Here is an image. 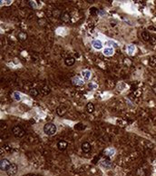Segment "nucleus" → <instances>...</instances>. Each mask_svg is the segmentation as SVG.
I'll list each match as a JSON object with an SVG mask.
<instances>
[{"label":"nucleus","instance_id":"1","mask_svg":"<svg viewBox=\"0 0 156 176\" xmlns=\"http://www.w3.org/2000/svg\"><path fill=\"white\" fill-rule=\"evenodd\" d=\"M43 130H44V133L46 135H50L51 136V135L55 134V133H56V126H55V123H47L44 125Z\"/></svg>","mask_w":156,"mask_h":176},{"label":"nucleus","instance_id":"2","mask_svg":"<svg viewBox=\"0 0 156 176\" xmlns=\"http://www.w3.org/2000/svg\"><path fill=\"white\" fill-rule=\"evenodd\" d=\"M12 133H13V134L15 135L16 137H17V138H22L24 135H25V130L20 126V125H16V126H14L13 127V129H12Z\"/></svg>","mask_w":156,"mask_h":176},{"label":"nucleus","instance_id":"3","mask_svg":"<svg viewBox=\"0 0 156 176\" xmlns=\"http://www.w3.org/2000/svg\"><path fill=\"white\" fill-rule=\"evenodd\" d=\"M18 172V167L16 163H11L9 168L6 171V174L8 176H15Z\"/></svg>","mask_w":156,"mask_h":176},{"label":"nucleus","instance_id":"4","mask_svg":"<svg viewBox=\"0 0 156 176\" xmlns=\"http://www.w3.org/2000/svg\"><path fill=\"white\" fill-rule=\"evenodd\" d=\"M10 165H11V163L7 159H2L0 161V169H1V171H6V172Z\"/></svg>","mask_w":156,"mask_h":176},{"label":"nucleus","instance_id":"5","mask_svg":"<svg viewBox=\"0 0 156 176\" xmlns=\"http://www.w3.org/2000/svg\"><path fill=\"white\" fill-rule=\"evenodd\" d=\"M72 84L74 85H75V86H82V85H84V80L82 79L81 77L74 76L72 78Z\"/></svg>","mask_w":156,"mask_h":176},{"label":"nucleus","instance_id":"6","mask_svg":"<svg viewBox=\"0 0 156 176\" xmlns=\"http://www.w3.org/2000/svg\"><path fill=\"white\" fill-rule=\"evenodd\" d=\"M66 108L64 107V105H60L56 108V113H57L59 116H64V114L66 113Z\"/></svg>","mask_w":156,"mask_h":176},{"label":"nucleus","instance_id":"7","mask_svg":"<svg viewBox=\"0 0 156 176\" xmlns=\"http://www.w3.org/2000/svg\"><path fill=\"white\" fill-rule=\"evenodd\" d=\"M92 46L94 49L100 50V49L103 48V43L100 41V40H98V39H97V40H93V41L92 42Z\"/></svg>","mask_w":156,"mask_h":176},{"label":"nucleus","instance_id":"8","mask_svg":"<svg viewBox=\"0 0 156 176\" xmlns=\"http://www.w3.org/2000/svg\"><path fill=\"white\" fill-rule=\"evenodd\" d=\"M91 149H92V147H91V144L89 143V142H84V143H82V150H83V152L84 153H89L90 151H91Z\"/></svg>","mask_w":156,"mask_h":176},{"label":"nucleus","instance_id":"9","mask_svg":"<svg viewBox=\"0 0 156 176\" xmlns=\"http://www.w3.org/2000/svg\"><path fill=\"white\" fill-rule=\"evenodd\" d=\"M75 63V59L74 57H72V56H68V57H66V58L64 59V64H65V65H67V66H72Z\"/></svg>","mask_w":156,"mask_h":176},{"label":"nucleus","instance_id":"10","mask_svg":"<svg viewBox=\"0 0 156 176\" xmlns=\"http://www.w3.org/2000/svg\"><path fill=\"white\" fill-rule=\"evenodd\" d=\"M104 55H106V56H111V55H113L114 54V48L113 47H106V48H104Z\"/></svg>","mask_w":156,"mask_h":176},{"label":"nucleus","instance_id":"11","mask_svg":"<svg viewBox=\"0 0 156 176\" xmlns=\"http://www.w3.org/2000/svg\"><path fill=\"white\" fill-rule=\"evenodd\" d=\"M101 165L103 167H104V168H106V169H110L111 166H112V163H111L108 159H104V160H102Z\"/></svg>","mask_w":156,"mask_h":176},{"label":"nucleus","instance_id":"12","mask_svg":"<svg viewBox=\"0 0 156 176\" xmlns=\"http://www.w3.org/2000/svg\"><path fill=\"white\" fill-rule=\"evenodd\" d=\"M17 38L19 41L24 42L27 39V34L25 32H19L17 35Z\"/></svg>","mask_w":156,"mask_h":176},{"label":"nucleus","instance_id":"13","mask_svg":"<svg viewBox=\"0 0 156 176\" xmlns=\"http://www.w3.org/2000/svg\"><path fill=\"white\" fill-rule=\"evenodd\" d=\"M57 147L60 151H64L67 147V142L65 141H60L57 142Z\"/></svg>","mask_w":156,"mask_h":176},{"label":"nucleus","instance_id":"14","mask_svg":"<svg viewBox=\"0 0 156 176\" xmlns=\"http://www.w3.org/2000/svg\"><path fill=\"white\" fill-rule=\"evenodd\" d=\"M141 35H142V38H143L144 41L148 42L151 40V35H150V34H149L148 31H143L142 34H141Z\"/></svg>","mask_w":156,"mask_h":176},{"label":"nucleus","instance_id":"15","mask_svg":"<svg viewBox=\"0 0 156 176\" xmlns=\"http://www.w3.org/2000/svg\"><path fill=\"white\" fill-rule=\"evenodd\" d=\"M40 92H41V94H43V95H47V94H50L51 90H50L49 86H47V85H45V86H43V87L40 89Z\"/></svg>","mask_w":156,"mask_h":176},{"label":"nucleus","instance_id":"16","mask_svg":"<svg viewBox=\"0 0 156 176\" xmlns=\"http://www.w3.org/2000/svg\"><path fill=\"white\" fill-rule=\"evenodd\" d=\"M91 72L89 70H84L82 71V76L84 77L85 80H89L91 78Z\"/></svg>","mask_w":156,"mask_h":176},{"label":"nucleus","instance_id":"17","mask_svg":"<svg viewBox=\"0 0 156 176\" xmlns=\"http://www.w3.org/2000/svg\"><path fill=\"white\" fill-rule=\"evenodd\" d=\"M104 153H105V155H107V156H113L114 153H115V150L114 149V148H107L105 151H104Z\"/></svg>","mask_w":156,"mask_h":176},{"label":"nucleus","instance_id":"18","mask_svg":"<svg viewBox=\"0 0 156 176\" xmlns=\"http://www.w3.org/2000/svg\"><path fill=\"white\" fill-rule=\"evenodd\" d=\"M149 65L152 67H156V55H152L149 58Z\"/></svg>","mask_w":156,"mask_h":176},{"label":"nucleus","instance_id":"19","mask_svg":"<svg viewBox=\"0 0 156 176\" xmlns=\"http://www.w3.org/2000/svg\"><path fill=\"white\" fill-rule=\"evenodd\" d=\"M86 111L89 113H92L94 111V105L92 103H88L86 105Z\"/></svg>","mask_w":156,"mask_h":176},{"label":"nucleus","instance_id":"20","mask_svg":"<svg viewBox=\"0 0 156 176\" xmlns=\"http://www.w3.org/2000/svg\"><path fill=\"white\" fill-rule=\"evenodd\" d=\"M29 94H30V95H32V96H34V97H36V96H38V94H39V91H38L36 88H31L30 91H29Z\"/></svg>","mask_w":156,"mask_h":176},{"label":"nucleus","instance_id":"21","mask_svg":"<svg viewBox=\"0 0 156 176\" xmlns=\"http://www.w3.org/2000/svg\"><path fill=\"white\" fill-rule=\"evenodd\" d=\"M127 51H128V54L130 55H133V54L135 52V46L133 45H129L127 46Z\"/></svg>","mask_w":156,"mask_h":176},{"label":"nucleus","instance_id":"22","mask_svg":"<svg viewBox=\"0 0 156 176\" xmlns=\"http://www.w3.org/2000/svg\"><path fill=\"white\" fill-rule=\"evenodd\" d=\"M61 18H62V20L64 21V22H69L70 21V15L68 14V13H64L63 15H62V17H61Z\"/></svg>","mask_w":156,"mask_h":176},{"label":"nucleus","instance_id":"23","mask_svg":"<svg viewBox=\"0 0 156 176\" xmlns=\"http://www.w3.org/2000/svg\"><path fill=\"white\" fill-rule=\"evenodd\" d=\"M13 98L16 100V101H20L21 100V94L19 92H17V91L14 92L13 93Z\"/></svg>","mask_w":156,"mask_h":176},{"label":"nucleus","instance_id":"24","mask_svg":"<svg viewBox=\"0 0 156 176\" xmlns=\"http://www.w3.org/2000/svg\"><path fill=\"white\" fill-rule=\"evenodd\" d=\"M89 13H90V15H92V16H96L99 13V10L96 7H92V8H90Z\"/></svg>","mask_w":156,"mask_h":176},{"label":"nucleus","instance_id":"25","mask_svg":"<svg viewBox=\"0 0 156 176\" xmlns=\"http://www.w3.org/2000/svg\"><path fill=\"white\" fill-rule=\"evenodd\" d=\"M88 87L90 88L91 90H95V89H97V84H95V83H93V82H91V83H89L88 84Z\"/></svg>","mask_w":156,"mask_h":176},{"label":"nucleus","instance_id":"26","mask_svg":"<svg viewBox=\"0 0 156 176\" xmlns=\"http://www.w3.org/2000/svg\"><path fill=\"white\" fill-rule=\"evenodd\" d=\"M29 6H31L33 9H36L37 8V6H36L35 1H29Z\"/></svg>","mask_w":156,"mask_h":176},{"label":"nucleus","instance_id":"27","mask_svg":"<svg viewBox=\"0 0 156 176\" xmlns=\"http://www.w3.org/2000/svg\"><path fill=\"white\" fill-rule=\"evenodd\" d=\"M150 42L152 45H156V36H151Z\"/></svg>","mask_w":156,"mask_h":176},{"label":"nucleus","instance_id":"28","mask_svg":"<svg viewBox=\"0 0 156 176\" xmlns=\"http://www.w3.org/2000/svg\"><path fill=\"white\" fill-rule=\"evenodd\" d=\"M152 92H153V93H154V94H156V84H153V85H152Z\"/></svg>","mask_w":156,"mask_h":176},{"label":"nucleus","instance_id":"29","mask_svg":"<svg viewBox=\"0 0 156 176\" xmlns=\"http://www.w3.org/2000/svg\"><path fill=\"white\" fill-rule=\"evenodd\" d=\"M99 13H100V16H101V17H104V16H105V12H104V10H101Z\"/></svg>","mask_w":156,"mask_h":176},{"label":"nucleus","instance_id":"30","mask_svg":"<svg viewBox=\"0 0 156 176\" xmlns=\"http://www.w3.org/2000/svg\"><path fill=\"white\" fill-rule=\"evenodd\" d=\"M148 29H149V30H154V31H156V27H155V26L151 25V26H149V27H148Z\"/></svg>","mask_w":156,"mask_h":176},{"label":"nucleus","instance_id":"31","mask_svg":"<svg viewBox=\"0 0 156 176\" xmlns=\"http://www.w3.org/2000/svg\"><path fill=\"white\" fill-rule=\"evenodd\" d=\"M108 43H109V44H113V45H114V47H117V46H117V44H116V43H114V42L109 41Z\"/></svg>","mask_w":156,"mask_h":176}]
</instances>
